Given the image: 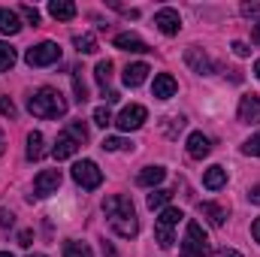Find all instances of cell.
<instances>
[{"label":"cell","mask_w":260,"mask_h":257,"mask_svg":"<svg viewBox=\"0 0 260 257\" xmlns=\"http://www.w3.org/2000/svg\"><path fill=\"white\" fill-rule=\"evenodd\" d=\"M170 200H173V191H164V188H157V191L148 194V209H164Z\"/></svg>","instance_id":"25"},{"label":"cell","mask_w":260,"mask_h":257,"mask_svg":"<svg viewBox=\"0 0 260 257\" xmlns=\"http://www.w3.org/2000/svg\"><path fill=\"white\" fill-rule=\"evenodd\" d=\"M30 242H34V233H30V230H21V233H18V245H21V248H30Z\"/></svg>","instance_id":"37"},{"label":"cell","mask_w":260,"mask_h":257,"mask_svg":"<svg viewBox=\"0 0 260 257\" xmlns=\"http://www.w3.org/2000/svg\"><path fill=\"white\" fill-rule=\"evenodd\" d=\"M27 109L37 118H61V115H67V100L55 88H40L37 94H30Z\"/></svg>","instance_id":"2"},{"label":"cell","mask_w":260,"mask_h":257,"mask_svg":"<svg viewBox=\"0 0 260 257\" xmlns=\"http://www.w3.org/2000/svg\"><path fill=\"white\" fill-rule=\"evenodd\" d=\"M239 121L242 124H260V97L257 94H245L239 100Z\"/></svg>","instance_id":"9"},{"label":"cell","mask_w":260,"mask_h":257,"mask_svg":"<svg viewBox=\"0 0 260 257\" xmlns=\"http://www.w3.org/2000/svg\"><path fill=\"white\" fill-rule=\"evenodd\" d=\"M118 100H121V94H118V91H109V94H106V103H118Z\"/></svg>","instance_id":"43"},{"label":"cell","mask_w":260,"mask_h":257,"mask_svg":"<svg viewBox=\"0 0 260 257\" xmlns=\"http://www.w3.org/2000/svg\"><path fill=\"white\" fill-rule=\"evenodd\" d=\"M242 154H248V157H260V133L257 136H251V139L242 145Z\"/></svg>","instance_id":"35"},{"label":"cell","mask_w":260,"mask_h":257,"mask_svg":"<svg viewBox=\"0 0 260 257\" xmlns=\"http://www.w3.org/2000/svg\"><path fill=\"white\" fill-rule=\"evenodd\" d=\"M164 179H167V170H164V167H145V170L136 176V185H142V188H157Z\"/></svg>","instance_id":"15"},{"label":"cell","mask_w":260,"mask_h":257,"mask_svg":"<svg viewBox=\"0 0 260 257\" xmlns=\"http://www.w3.org/2000/svg\"><path fill=\"white\" fill-rule=\"evenodd\" d=\"M67 133H70V136H73V139H76L79 145H82V142H88V127H85L82 121H70Z\"/></svg>","instance_id":"31"},{"label":"cell","mask_w":260,"mask_h":257,"mask_svg":"<svg viewBox=\"0 0 260 257\" xmlns=\"http://www.w3.org/2000/svg\"><path fill=\"white\" fill-rule=\"evenodd\" d=\"M58 61H61V46L52 43V40H46L40 46H30L24 52V64L27 67H52V64H58Z\"/></svg>","instance_id":"4"},{"label":"cell","mask_w":260,"mask_h":257,"mask_svg":"<svg viewBox=\"0 0 260 257\" xmlns=\"http://www.w3.org/2000/svg\"><path fill=\"white\" fill-rule=\"evenodd\" d=\"M79 151V142L70 136V133H58V139H55V148H52V154H55V160H67V157H73Z\"/></svg>","instance_id":"11"},{"label":"cell","mask_w":260,"mask_h":257,"mask_svg":"<svg viewBox=\"0 0 260 257\" xmlns=\"http://www.w3.org/2000/svg\"><path fill=\"white\" fill-rule=\"evenodd\" d=\"M209 151H212V142H209V136H206V133H200V130H197V133L188 136V154H191L194 160H203Z\"/></svg>","instance_id":"13"},{"label":"cell","mask_w":260,"mask_h":257,"mask_svg":"<svg viewBox=\"0 0 260 257\" xmlns=\"http://www.w3.org/2000/svg\"><path fill=\"white\" fill-rule=\"evenodd\" d=\"M27 160H40L43 157V133L40 130H30L27 133Z\"/></svg>","instance_id":"21"},{"label":"cell","mask_w":260,"mask_h":257,"mask_svg":"<svg viewBox=\"0 0 260 257\" xmlns=\"http://www.w3.org/2000/svg\"><path fill=\"white\" fill-rule=\"evenodd\" d=\"M212 251L209 245V236L203 230L200 221H188V230H185V242H182V257H206Z\"/></svg>","instance_id":"3"},{"label":"cell","mask_w":260,"mask_h":257,"mask_svg":"<svg viewBox=\"0 0 260 257\" xmlns=\"http://www.w3.org/2000/svg\"><path fill=\"white\" fill-rule=\"evenodd\" d=\"M18 12L27 18V24H40V9H37V6H27V3H21V6H18Z\"/></svg>","instance_id":"34"},{"label":"cell","mask_w":260,"mask_h":257,"mask_svg":"<svg viewBox=\"0 0 260 257\" xmlns=\"http://www.w3.org/2000/svg\"><path fill=\"white\" fill-rule=\"evenodd\" d=\"M251 40L260 46V24H254V27H251Z\"/></svg>","instance_id":"45"},{"label":"cell","mask_w":260,"mask_h":257,"mask_svg":"<svg viewBox=\"0 0 260 257\" xmlns=\"http://www.w3.org/2000/svg\"><path fill=\"white\" fill-rule=\"evenodd\" d=\"M112 46H115V49H121V52H136V55L151 52V49H148V46H145L136 34H118V37L112 40Z\"/></svg>","instance_id":"14"},{"label":"cell","mask_w":260,"mask_h":257,"mask_svg":"<svg viewBox=\"0 0 260 257\" xmlns=\"http://www.w3.org/2000/svg\"><path fill=\"white\" fill-rule=\"evenodd\" d=\"M49 15L58 18V21H70V18H76V3H70V0H52L49 3Z\"/></svg>","instance_id":"18"},{"label":"cell","mask_w":260,"mask_h":257,"mask_svg":"<svg viewBox=\"0 0 260 257\" xmlns=\"http://www.w3.org/2000/svg\"><path fill=\"white\" fill-rule=\"evenodd\" d=\"M18 30H21V18H18V12H12V9H0V34L12 37V34H18Z\"/></svg>","instance_id":"19"},{"label":"cell","mask_w":260,"mask_h":257,"mask_svg":"<svg viewBox=\"0 0 260 257\" xmlns=\"http://www.w3.org/2000/svg\"><path fill=\"white\" fill-rule=\"evenodd\" d=\"M0 257H12V254H9V251H0Z\"/></svg>","instance_id":"48"},{"label":"cell","mask_w":260,"mask_h":257,"mask_svg":"<svg viewBox=\"0 0 260 257\" xmlns=\"http://www.w3.org/2000/svg\"><path fill=\"white\" fill-rule=\"evenodd\" d=\"M0 115H6V118H15V103H12L9 97H0Z\"/></svg>","instance_id":"36"},{"label":"cell","mask_w":260,"mask_h":257,"mask_svg":"<svg viewBox=\"0 0 260 257\" xmlns=\"http://www.w3.org/2000/svg\"><path fill=\"white\" fill-rule=\"evenodd\" d=\"M203 185H206L209 191H221V188L227 185V170H224V167H209V170L203 173Z\"/></svg>","instance_id":"16"},{"label":"cell","mask_w":260,"mask_h":257,"mask_svg":"<svg viewBox=\"0 0 260 257\" xmlns=\"http://www.w3.org/2000/svg\"><path fill=\"white\" fill-rule=\"evenodd\" d=\"M115 118H112V112H109V106H97L94 109V124H100V127H109Z\"/></svg>","instance_id":"32"},{"label":"cell","mask_w":260,"mask_h":257,"mask_svg":"<svg viewBox=\"0 0 260 257\" xmlns=\"http://www.w3.org/2000/svg\"><path fill=\"white\" fill-rule=\"evenodd\" d=\"M154 24H157V30H160V34H167V37H176V34L182 30V18H179V12H176V9H170V6L157 9Z\"/></svg>","instance_id":"8"},{"label":"cell","mask_w":260,"mask_h":257,"mask_svg":"<svg viewBox=\"0 0 260 257\" xmlns=\"http://www.w3.org/2000/svg\"><path fill=\"white\" fill-rule=\"evenodd\" d=\"M248 200H251V203H260V185H254V188L248 191Z\"/></svg>","instance_id":"42"},{"label":"cell","mask_w":260,"mask_h":257,"mask_svg":"<svg viewBox=\"0 0 260 257\" xmlns=\"http://www.w3.org/2000/svg\"><path fill=\"white\" fill-rule=\"evenodd\" d=\"M73 46H76L82 55H94V52H97V40H94V34H79V37H73Z\"/></svg>","instance_id":"22"},{"label":"cell","mask_w":260,"mask_h":257,"mask_svg":"<svg viewBox=\"0 0 260 257\" xmlns=\"http://www.w3.org/2000/svg\"><path fill=\"white\" fill-rule=\"evenodd\" d=\"M145 121H148V109H145V106H139V103H130V106L121 109V115H118L112 124L121 130V133H130V130H139Z\"/></svg>","instance_id":"6"},{"label":"cell","mask_w":260,"mask_h":257,"mask_svg":"<svg viewBox=\"0 0 260 257\" xmlns=\"http://www.w3.org/2000/svg\"><path fill=\"white\" fill-rule=\"evenodd\" d=\"M12 221H15L12 212H0V224H3V227H12Z\"/></svg>","instance_id":"40"},{"label":"cell","mask_w":260,"mask_h":257,"mask_svg":"<svg viewBox=\"0 0 260 257\" xmlns=\"http://www.w3.org/2000/svg\"><path fill=\"white\" fill-rule=\"evenodd\" d=\"M260 12V3H242V15H254Z\"/></svg>","instance_id":"39"},{"label":"cell","mask_w":260,"mask_h":257,"mask_svg":"<svg viewBox=\"0 0 260 257\" xmlns=\"http://www.w3.org/2000/svg\"><path fill=\"white\" fill-rule=\"evenodd\" d=\"M254 76H257V79H260V61H257V64H254Z\"/></svg>","instance_id":"47"},{"label":"cell","mask_w":260,"mask_h":257,"mask_svg":"<svg viewBox=\"0 0 260 257\" xmlns=\"http://www.w3.org/2000/svg\"><path fill=\"white\" fill-rule=\"evenodd\" d=\"M200 215H206L212 227H224L227 209H224V206H218V203H200Z\"/></svg>","instance_id":"17"},{"label":"cell","mask_w":260,"mask_h":257,"mask_svg":"<svg viewBox=\"0 0 260 257\" xmlns=\"http://www.w3.org/2000/svg\"><path fill=\"white\" fill-rule=\"evenodd\" d=\"M176 79L170 76V73H160V76H154V85H151V94L157 97V100H170L173 94H176Z\"/></svg>","instance_id":"12"},{"label":"cell","mask_w":260,"mask_h":257,"mask_svg":"<svg viewBox=\"0 0 260 257\" xmlns=\"http://www.w3.org/2000/svg\"><path fill=\"white\" fill-rule=\"evenodd\" d=\"M94 76H97V82L100 85H106L109 79H112V61L106 58V61H100V64L94 67Z\"/></svg>","instance_id":"30"},{"label":"cell","mask_w":260,"mask_h":257,"mask_svg":"<svg viewBox=\"0 0 260 257\" xmlns=\"http://www.w3.org/2000/svg\"><path fill=\"white\" fill-rule=\"evenodd\" d=\"M73 91H76V100H79V103L88 100V85H85V79H82V70H73Z\"/></svg>","instance_id":"27"},{"label":"cell","mask_w":260,"mask_h":257,"mask_svg":"<svg viewBox=\"0 0 260 257\" xmlns=\"http://www.w3.org/2000/svg\"><path fill=\"white\" fill-rule=\"evenodd\" d=\"M73 179H76V185H82L85 191H94V188L103 185V173H100V167H97L94 160H79V164L73 167Z\"/></svg>","instance_id":"5"},{"label":"cell","mask_w":260,"mask_h":257,"mask_svg":"<svg viewBox=\"0 0 260 257\" xmlns=\"http://www.w3.org/2000/svg\"><path fill=\"white\" fill-rule=\"evenodd\" d=\"M64 257H94V254H91L88 242H76V239H70V242H64Z\"/></svg>","instance_id":"24"},{"label":"cell","mask_w":260,"mask_h":257,"mask_svg":"<svg viewBox=\"0 0 260 257\" xmlns=\"http://www.w3.org/2000/svg\"><path fill=\"white\" fill-rule=\"evenodd\" d=\"M58 188H61V170H43V173L34 179V197L58 194Z\"/></svg>","instance_id":"7"},{"label":"cell","mask_w":260,"mask_h":257,"mask_svg":"<svg viewBox=\"0 0 260 257\" xmlns=\"http://www.w3.org/2000/svg\"><path fill=\"white\" fill-rule=\"evenodd\" d=\"M215 257H242V254H239L236 248H221V251H218Z\"/></svg>","instance_id":"41"},{"label":"cell","mask_w":260,"mask_h":257,"mask_svg":"<svg viewBox=\"0 0 260 257\" xmlns=\"http://www.w3.org/2000/svg\"><path fill=\"white\" fill-rule=\"evenodd\" d=\"M12 64H15V49L9 43H0V73L12 70Z\"/></svg>","instance_id":"26"},{"label":"cell","mask_w":260,"mask_h":257,"mask_svg":"<svg viewBox=\"0 0 260 257\" xmlns=\"http://www.w3.org/2000/svg\"><path fill=\"white\" fill-rule=\"evenodd\" d=\"M148 73H151V70H148V64H127V67H124V85H130V88L142 85Z\"/></svg>","instance_id":"20"},{"label":"cell","mask_w":260,"mask_h":257,"mask_svg":"<svg viewBox=\"0 0 260 257\" xmlns=\"http://www.w3.org/2000/svg\"><path fill=\"white\" fill-rule=\"evenodd\" d=\"M185 64L191 67L194 73H200V76H209L212 70H215V64H212V58L203 52V49H197V46H191L188 52H185Z\"/></svg>","instance_id":"10"},{"label":"cell","mask_w":260,"mask_h":257,"mask_svg":"<svg viewBox=\"0 0 260 257\" xmlns=\"http://www.w3.org/2000/svg\"><path fill=\"white\" fill-rule=\"evenodd\" d=\"M6 151V142H3V133H0V154Z\"/></svg>","instance_id":"46"},{"label":"cell","mask_w":260,"mask_h":257,"mask_svg":"<svg viewBox=\"0 0 260 257\" xmlns=\"http://www.w3.org/2000/svg\"><path fill=\"white\" fill-rule=\"evenodd\" d=\"M154 236H157V245L160 248H170L173 245V227H164V224L154 221Z\"/></svg>","instance_id":"29"},{"label":"cell","mask_w":260,"mask_h":257,"mask_svg":"<svg viewBox=\"0 0 260 257\" xmlns=\"http://www.w3.org/2000/svg\"><path fill=\"white\" fill-rule=\"evenodd\" d=\"M182 218H185V215H182V209H176V206H167V209L157 215V224H164V227H176Z\"/></svg>","instance_id":"23"},{"label":"cell","mask_w":260,"mask_h":257,"mask_svg":"<svg viewBox=\"0 0 260 257\" xmlns=\"http://www.w3.org/2000/svg\"><path fill=\"white\" fill-rule=\"evenodd\" d=\"M103 212L109 218V227L124 236V239H133L139 233V221H136V209H133V200L124 197V194H112L103 200Z\"/></svg>","instance_id":"1"},{"label":"cell","mask_w":260,"mask_h":257,"mask_svg":"<svg viewBox=\"0 0 260 257\" xmlns=\"http://www.w3.org/2000/svg\"><path fill=\"white\" fill-rule=\"evenodd\" d=\"M121 148H130L127 139H121V136H106L103 139V151H121Z\"/></svg>","instance_id":"33"},{"label":"cell","mask_w":260,"mask_h":257,"mask_svg":"<svg viewBox=\"0 0 260 257\" xmlns=\"http://www.w3.org/2000/svg\"><path fill=\"white\" fill-rule=\"evenodd\" d=\"M30 257H46V254H30Z\"/></svg>","instance_id":"49"},{"label":"cell","mask_w":260,"mask_h":257,"mask_svg":"<svg viewBox=\"0 0 260 257\" xmlns=\"http://www.w3.org/2000/svg\"><path fill=\"white\" fill-rule=\"evenodd\" d=\"M233 52H236V55H239V58H248V55H251V49H248V46H245V43H239V40H236V43H233Z\"/></svg>","instance_id":"38"},{"label":"cell","mask_w":260,"mask_h":257,"mask_svg":"<svg viewBox=\"0 0 260 257\" xmlns=\"http://www.w3.org/2000/svg\"><path fill=\"white\" fill-rule=\"evenodd\" d=\"M251 236H254V239L260 242V218L254 221V224H251Z\"/></svg>","instance_id":"44"},{"label":"cell","mask_w":260,"mask_h":257,"mask_svg":"<svg viewBox=\"0 0 260 257\" xmlns=\"http://www.w3.org/2000/svg\"><path fill=\"white\" fill-rule=\"evenodd\" d=\"M188 124V118L185 115H170V118H164V130H167V136H179V130Z\"/></svg>","instance_id":"28"}]
</instances>
